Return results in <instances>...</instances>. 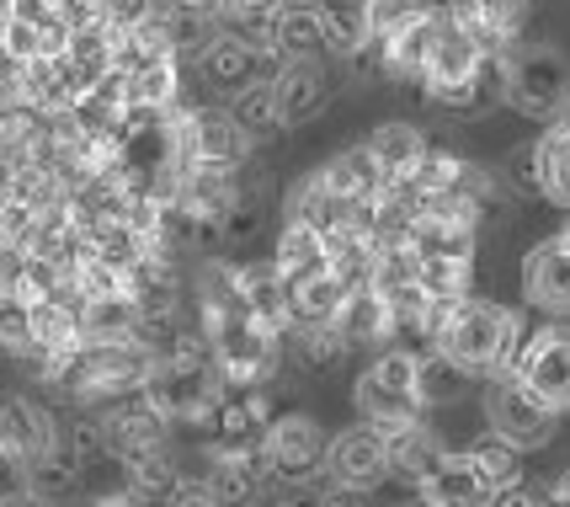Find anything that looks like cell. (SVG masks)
<instances>
[{"label": "cell", "instance_id": "d590c367", "mask_svg": "<svg viewBox=\"0 0 570 507\" xmlns=\"http://www.w3.org/2000/svg\"><path fill=\"white\" fill-rule=\"evenodd\" d=\"M283 0H219L224 11V27H235V32H246L262 43V32H267V17H273Z\"/></svg>", "mask_w": 570, "mask_h": 507}, {"label": "cell", "instance_id": "8fae6325", "mask_svg": "<svg viewBox=\"0 0 570 507\" xmlns=\"http://www.w3.org/2000/svg\"><path fill=\"white\" fill-rule=\"evenodd\" d=\"M277 59L267 43H256L246 32H235V27H219L208 43L198 49V76L208 91H219L224 101L235 97V91H246L256 80H273L277 76Z\"/></svg>", "mask_w": 570, "mask_h": 507}, {"label": "cell", "instance_id": "836d02e7", "mask_svg": "<svg viewBox=\"0 0 570 507\" xmlns=\"http://www.w3.org/2000/svg\"><path fill=\"white\" fill-rule=\"evenodd\" d=\"M464 455L474 459V470L491 481V491H512V486H528L522 481V449H512L507 438H497V432H485V438H474Z\"/></svg>", "mask_w": 570, "mask_h": 507}, {"label": "cell", "instance_id": "2e32d148", "mask_svg": "<svg viewBox=\"0 0 570 507\" xmlns=\"http://www.w3.org/2000/svg\"><path fill=\"white\" fill-rule=\"evenodd\" d=\"M522 294L549 321H570V252L560 235L539 241L522 256Z\"/></svg>", "mask_w": 570, "mask_h": 507}, {"label": "cell", "instance_id": "6da1fadb", "mask_svg": "<svg viewBox=\"0 0 570 507\" xmlns=\"http://www.w3.org/2000/svg\"><path fill=\"white\" fill-rule=\"evenodd\" d=\"M522 315L512 304L501 300H464L448 310V321L438 326L432 337V348L443 358H453L470 380H491V374H507L512 363H518V348H522Z\"/></svg>", "mask_w": 570, "mask_h": 507}, {"label": "cell", "instance_id": "e575fe53", "mask_svg": "<svg viewBox=\"0 0 570 507\" xmlns=\"http://www.w3.org/2000/svg\"><path fill=\"white\" fill-rule=\"evenodd\" d=\"M0 353L27 363L32 358V304L0 294Z\"/></svg>", "mask_w": 570, "mask_h": 507}, {"label": "cell", "instance_id": "cb8c5ba5", "mask_svg": "<svg viewBox=\"0 0 570 507\" xmlns=\"http://www.w3.org/2000/svg\"><path fill=\"white\" fill-rule=\"evenodd\" d=\"M273 267L283 273V283L298 279H321L331 273V235L315 225H288L277 230V246H273Z\"/></svg>", "mask_w": 570, "mask_h": 507}, {"label": "cell", "instance_id": "f35d334b", "mask_svg": "<svg viewBox=\"0 0 570 507\" xmlns=\"http://www.w3.org/2000/svg\"><path fill=\"white\" fill-rule=\"evenodd\" d=\"M0 11H6L11 22H27V27L65 22V17H59V0H0Z\"/></svg>", "mask_w": 570, "mask_h": 507}, {"label": "cell", "instance_id": "30bf717a", "mask_svg": "<svg viewBox=\"0 0 570 507\" xmlns=\"http://www.w3.org/2000/svg\"><path fill=\"white\" fill-rule=\"evenodd\" d=\"M262 455L277 486H315L325 459V428L309 411H273L262 428Z\"/></svg>", "mask_w": 570, "mask_h": 507}, {"label": "cell", "instance_id": "ac0fdd59", "mask_svg": "<svg viewBox=\"0 0 570 507\" xmlns=\"http://www.w3.org/2000/svg\"><path fill=\"white\" fill-rule=\"evenodd\" d=\"M336 337L347 342V353H384L395 348V315L390 300L373 294V289H352L342 315H336Z\"/></svg>", "mask_w": 570, "mask_h": 507}, {"label": "cell", "instance_id": "7c38bea8", "mask_svg": "<svg viewBox=\"0 0 570 507\" xmlns=\"http://www.w3.org/2000/svg\"><path fill=\"white\" fill-rule=\"evenodd\" d=\"M507 374H518L539 401L566 417L570 411V326L566 321H544L539 331H528L518 348V363Z\"/></svg>", "mask_w": 570, "mask_h": 507}, {"label": "cell", "instance_id": "277c9868", "mask_svg": "<svg viewBox=\"0 0 570 507\" xmlns=\"http://www.w3.org/2000/svg\"><path fill=\"white\" fill-rule=\"evenodd\" d=\"M357 422L368 428H400L411 417H426L416 396V348H384L368 358V369L352 384Z\"/></svg>", "mask_w": 570, "mask_h": 507}, {"label": "cell", "instance_id": "8d00e7d4", "mask_svg": "<svg viewBox=\"0 0 570 507\" xmlns=\"http://www.w3.org/2000/svg\"><path fill=\"white\" fill-rule=\"evenodd\" d=\"M166 11V0H101V22L107 27H139V22H149V17H160Z\"/></svg>", "mask_w": 570, "mask_h": 507}, {"label": "cell", "instance_id": "5bb4252c", "mask_svg": "<svg viewBox=\"0 0 570 507\" xmlns=\"http://www.w3.org/2000/svg\"><path fill=\"white\" fill-rule=\"evenodd\" d=\"M273 97H277V113H283V128L315 124L331 107V97H336L331 59H283L273 76Z\"/></svg>", "mask_w": 570, "mask_h": 507}, {"label": "cell", "instance_id": "484cf974", "mask_svg": "<svg viewBox=\"0 0 570 507\" xmlns=\"http://www.w3.org/2000/svg\"><path fill=\"white\" fill-rule=\"evenodd\" d=\"M118 80H124L128 107H139V113H176L181 107V59H155V65L128 70Z\"/></svg>", "mask_w": 570, "mask_h": 507}, {"label": "cell", "instance_id": "bcb514c9", "mask_svg": "<svg viewBox=\"0 0 570 507\" xmlns=\"http://www.w3.org/2000/svg\"><path fill=\"white\" fill-rule=\"evenodd\" d=\"M65 507H112V497H80V503H65Z\"/></svg>", "mask_w": 570, "mask_h": 507}, {"label": "cell", "instance_id": "ab89813d", "mask_svg": "<svg viewBox=\"0 0 570 507\" xmlns=\"http://www.w3.org/2000/svg\"><path fill=\"white\" fill-rule=\"evenodd\" d=\"M507 187L512 193H539V160H533V145L507 155Z\"/></svg>", "mask_w": 570, "mask_h": 507}, {"label": "cell", "instance_id": "7a4b0ae2", "mask_svg": "<svg viewBox=\"0 0 570 507\" xmlns=\"http://www.w3.org/2000/svg\"><path fill=\"white\" fill-rule=\"evenodd\" d=\"M155 374V353L145 342H86L80 353L59 369V390L70 396L75 406L86 411H101V406L124 401V396H139Z\"/></svg>", "mask_w": 570, "mask_h": 507}, {"label": "cell", "instance_id": "60d3db41", "mask_svg": "<svg viewBox=\"0 0 570 507\" xmlns=\"http://www.w3.org/2000/svg\"><path fill=\"white\" fill-rule=\"evenodd\" d=\"M59 17H65V27H91L101 22V0H59Z\"/></svg>", "mask_w": 570, "mask_h": 507}, {"label": "cell", "instance_id": "7bdbcfd3", "mask_svg": "<svg viewBox=\"0 0 570 507\" xmlns=\"http://www.w3.org/2000/svg\"><path fill=\"white\" fill-rule=\"evenodd\" d=\"M321 507H373V491H352V486H321Z\"/></svg>", "mask_w": 570, "mask_h": 507}, {"label": "cell", "instance_id": "44dd1931", "mask_svg": "<svg viewBox=\"0 0 570 507\" xmlns=\"http://www.w3.org/2000/svg\"><path fill=\"white\" fill-rule=\"evenodd\" d=\"M235 289H240V304H246L250 321L288 331V283L273 267V256L267 262H235Z\"/></svg>", "mask_w": 570, "mask_h": 507}, {"label": "cell", "instance_id": "52a82bcc", "mask_svg": "<svg viewBox=\"0 0 570 507\" xmlns=\"http://www.w3.org/2000/svg\"><path fill=\"white\" fill-rule=\"evenodd\" d=\"M171 139L181 166H246V155L256 150L229 107H176Z\"/></svg>", "mask_w": 570, "mask_h": 507}, {"label": "cell", "instance_id": "d6986e66", "mask_svg": "<svg viewBox=\"0 0 570 507\" xmlns=\"http://www.w3.org/2000/svg\"><path fill=\"white\" fill-rule=\"evenodd\" d=\"M384 432V455H390V481L422 486V476L448 455L438 428H426V417H411L400 428H379Z\"/></svg>", "mask_w": 570, "mask_h": 507}, {"label": "cell", "instance_id": "4316f807", "mask_svg": "<svg viewBox=\"0 0 570 507\" xmlns=\"http://www.w3.org/2000/svg\"><path fill=\"white\" fill-rule=\"evenodd\" d=\"M342 304H347V289L331 279V273L298 279V283H288V326H336Z\"/></svg>", "mask_w": 570, "mask_h": 507}, {"label": "cell", "instance_id": "d6a6232c", "mask_svg": "<svg viewBox=\"0 0 570 507\" xmlns=\"http://www.w3.org/2000/svg\"><path fill=\"white\" fill-rule=\"evenodd\" d=\"M283 353L304 363L309 374H325V369H336L347 358V342L336 337V326H288L283 331Z\"/></svg>", "mask_w": 570, "mask_h": 507}, {"label": "cell", "instance_id": "ffe728a7", "mask_svg": "<svg viewBox=\"0 0 570 507\" xmlns=\"http://www.w3.org/2000/svg\"><path fill=\"white\" fill-rule=\"evenodd\" d=\"M315 182H321L325 193L336 203H347V208H368L379 193H384V172L373 166V155L363 150V145H352V150H336L331 160H325L321 172H315Z\"/></svg>", "mask_w": 570, "mask_h": 507}, {"label": "cell", "instance_id": "4dcf8cb0", "mask_svg": "<svg viewBox=\"0 0 570 507\" xmlns=\"http://www.w3.org/2000/svg\"><path fill=\"white\" fill-rule=\"evenodd\" d=\"M533 160H539V198L560 203L570 214V134L544 128V134L533 139Z\"/></svg>", "mask_w": 570, "mask_h": 507}, {"label": "cell", "instance_id": "681fc988", "mask_svg": "<svg viewBox=\"0 0 570 507\" xmlns=\"http://www.w3.org/2000/svg\"><path fill=\"white\" fill-rule=\"evenodd\" d=\"M405 6H426V11H432V0H405Z\"/></svg>", "mask_w": 570, "mask_h": 507}, {"label": "cell", "instance_id": "4fadbf2b", "mask_svg": "<svg viewBox=\"0 0 570 507\" xmlns=\"http://www.w3.org/2000/svg\"><path fill=\"white\" fill-rule=\"evenodd\" d=\"M325 486H352V491H379L390 481V455H384V432L357 422L342 428L336 438H325V459H321Z\"/></svg>", "mask_w": 570, "mask_h": 507}, {"label": "cell", "instance_id": "1f68e13d", "mask_svg": "<svg viewBox=\"0 0 570 507\" xmlns=\"http://www.w3.org/2000/svg\"><path fill=\"white\" fill-rule=\"evenodd\" d=\"M416 283L426 289V300L459 304L474 289V262L470 256H416Z\"/></svg>", "mask_w": 570, "mask_h": 507}, {"label": "cell", "instance_id": "e0dca14e", "mask_svg": "<svg viewBox=\"0 0 570 507\" xmlns=\"http://www.w3.org/2000/svg\"><path fill=\"white\" fill-rule=\"evenodd\" d=\"M416 491H422L426 507H497L491 481L474 470V459L464 455V449H448V455L422 476Z\"/></svg>", "mask_w": 570, "mask_h": 507}, {"label": "cell", "instance_id": "b9f144b4", "mask_svg": "<svg viewBox=\"0 0 570 507\" xmlns=\"http://www.w3.org/2000/svg\"><path fill=\"white\" fill-rule=\"evenodd\" d=\"M0 507H59V503H49L43 491H32L27 481H11L6 491H0Z\"/></svg>", "mask_w": 570, "mask_h": 507}, {"label": "cell", "instance_id": "3957f363", "mask_svg": "<svg viewBox=\"0 0 570 507\" xmlns=\"http://www.w3.org/2000/svg\"><path fill=\"white\" fill-rule=\"evenodd\" d=\"M570 97V59L554 43H512L501 53V101H512L522 118L554 124Z\"/></svg>", "mask_w": 570, "mask_h": 507}, {"label": "cell", "instance_id": "c3c4849f", "mask_svg": "<svg viewBox=\"0 0 570 507\" xmlns=\"http://www.w3.org/2000/svg\"><path fill=\"white\" fill-rule=\"evenodd\" d=\"M560 241H566V252H570V225H566V230H560Z\"/></svg>", "mask_w": 570, "mask_h": 507}, {"label": "cell", "instance_id": "83f0119b", "mask_svg": "<svg viewBox=\"0 0 570 507\" xmlns=\"http://www.w3.org/2000/svg\"><path fill=\"white\" fill-rule=\"evenodd\" d=\"M224 107H229V118H235V124L246 128L250 145H273L277 134H283V113H277L273 80H256V86H246V91H235Z\"/></svg>", "mask_w": 570, "mask_h": 507}, {"label": "cell", "instance_id": "d4e9b609", "mask_svg": "<svg viewBox=\"0 0 570 507\" xmlns=\"http://www.w3.org/2000/svg\"><path fill=\"white\" fill-rule=\"evenodd\" d=\"M80 331H86V342H139V304L134 294H97V300H80Z\"/></svg>", "mask_w": 570, "mask_h": 507}, {"label": "cell", "instance_id": "f1b7e54d", "mask_svg": "<svg viewBox=\"0 0 570 507\" xmlns=\"http://www.w3.org/2000/svg\"><path fill=\"white\" fill-rule=\"evenodd\" d=\"M470 374L443 358L438 348H416V396H422V411H438V406H453L464 396Z\"/></svg>", "mask_w": 570, "mask_h": 507}, {"label": "cell", "instance_id": "5b68a950", "mask_svg": "<svg viewBox=\"0 0 570 507\" xmlns=\"http://www.w3.org/2000/svg\"><path fill=\"white\" fill-rule=\"evenodd\" d=\"M208 358H214V374L224 380V390H262L283 363V331L235 315L208 331Z\"/></svg>", "mask_w": 570, "mask_h": 507}, {"label": "cell", "instance_id": "8992f818", "mask_svg": "<svg viewBox=\"0 0 570 507\" xmlns=\"http://www.w3.org/2000/svg\"><path fill=\"white\" fill-rule=\"evenodd\" d=\"M485 422L512 449L533 455V449H544L549 438L560 432V411L539 401L518 374H491V384H485Z\"/></svg>", "mask_w": 570, "mask_h": 507}, {"label": "cell", "instance_id": "74e56055", "mask_svg": "<svg viewBox=\"0 0 570 507\" xmlns=\"http://www.w3.org/2000/svg\"><path fill=\"white\" fill-rule=\"evenodd\" d=\"M160 507H224L208 476H176V486L160 497Z\"/></svg>", "mask_w": 570, "mask_h": 507}, {"label": "cell", "instance_id": "ee69618b", "mask_svg": "<svg viewBox=\"0 0 570 507\" xmlns=\"http://www.w3.org/2000/svg\"><path fill=\"white\" fill-rule=\"evenodd\" d=\"M497 507H554L549 503V491H533V486H512V491H501Z\"/></svg>", "mask_w": 570, "mask_h": 507}, {"label": "cell", "instance_id": "603a6c76", "mask_svg": "<svg viewBox=\"0 0 570 507\" xmlns=\"http://www.w3.org/2000/svg\"><path fill=\"white\" fill-rule=\"evenodd\" d=\"M363 150L373 155V166L384 172V182H411L432 145H426V134H422L416 124H395V118H390V124L373 128Z\"/></svg>", "mask_w": 570, "mask_h": 507}, {"label": "cell", "instance_id": "9a60e30c", "mask_svg": "<svg viewBox=\"0 0 570 507\" xmlns=\"http://www.w3.org/2000/svg\"><path fill=\"white\" fill-rule=\"evenodd\" d=\"M262 43L277 59H331V6L325 0H283L267 17Z\"/></svg>", "mask_w": 570, "mask_h": 507}, {"label": "cell", "instance_id": "ba28073f", "mask_svg": "<svg viewBox=\"0 0 570 507\" xmlns=\"http://www.w3.org/2000/svg\"><path fill=\"white\" fill-rule=\"evenodd\" d=\"M65 449V422L32 396H0V459L27 476Z\"/></svg>", "mask_w": 570, "mask_h": 507}, {"label": "cell", "instance_id": "7dc6e473", "mask_svg": "<svg viewBox=\"0 0 570 507\" xmlns=\"http://www.w3.org/2000/svg\"><path fill=\"white\" fill-rule=\"evenodd\" d=\"M0 476H6V481H11V476H17V470H11V465H6V459H0ZM17 481H22V476H17Z\"/></svg>", "mask_w": 570, "mask_h": 507}, {"label": "cell", "instance_id": "f546056e", "mask_svg": "<svg viewBox=\"0 0 570 507\" xmlns=\"http://www.w3.org/2000/svg\"><path fill=\"white\" fill-rule=\"evenodd\" d=\"M124 465V486L128 491H139L145 503H160L166 491L176 486V455H171V443H155V449H139V455H128L118 459Z\"/></svg>", "mask_w": 570, "mask_h": 507}, {"label": "cell", "instance_id": "f6af8a7d", "mask_svg": "<svg viewBox=\"0 0 570 507\" xmlns=\"http://www.w3.org/2000/svg\"><path fill=\"white\" fill-rule=\"evenodd\" d=\"M544 491H549V503H554V507H570V470H560Z\"/></svg>", "mask_w": 570, "mask_h": 507}, {"label": "cell", "instance_id": "7402d4cb", "mask_svg": "<svg viewBox=\"0 0 570 507\" xmlns=\"http://www.w3.org/2000/svg\"><path fill=\"white\" fill-rule=\"evenodd\" d=\"M528 11H533V0H464L453 17L480 38V49L485 53H507L512 43H518Z\"/></svg>", "mask_w": 570, "mask_h": 507}, {"label": "cell", "instance_id": "9c48e42d", "mask_svg": "<svg viewBox=\"0 0 570 507\" xmlns=\"http://www.w3.org/2000/svg\"><path fill=\"white\" fill-rule=\"evenodd\" d=\"M501 59V53H485L480 38L459 17H438V38H432V53H426V70L416 86H426V101L432 107H448L470 80H480V70Z\"/></svg>", "mask_w": 570, "mask_h": 507}]
</instances>
